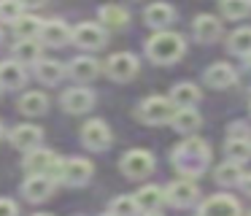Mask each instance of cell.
<instances>
[{
  "instance_id": "cell-1",
  "label": "cell",
  "mask_w": 251,
  "mask_h": 216,
  "mask_svg": "<svg viewBox=\"0 0 251 216\" xmlns=\"http://www.w3.org/2000/svg\"><path fill=\"white\" fill-rule=\"evenodd\" d=\"M170 162H173V167L181 173V176L197 178L208 167V162H211V146H208L202 138H197V135L195 138H186L173 149Z\"/></svg>"
},
{
  "instance_id": "cell-30",
  "label": "cell",
  "mask_w": 251,
  "mask_h": 216,
  "mask_svg": "<svg viewBox=\"0 0 251 216\" xmlns=\"http://www.w3.org/2000/svg\"><path fill=\"white\" fill-rule=\"evenodd\" d=\"M224 149H227L229 160H235V162L251 160V140L243 138V135H240V138H235V135H232V138L227 140V146H224Z\"/></svg>"
},
{
  "instance_id": "cell-27",
  "label": "cell",
  "mask_w": 251,
  "mask_h": 216,
  "mask_svg": "<svg viewBox=\"0 0 251 216\" xmlns=\"http://www.w3.org/2000/svg\"><path fill=\"white\" fill-rule=\"evenodd\" d=\"M227 49L232 54L249 57V54H251V27H238V30L227 38Z\"/></svg>"
},
{
  "instance_id": "cell-16",
  "label": "cell",
  "mask_w": 251,
  "mask_h": 216,
  "mask_svg": "<svg viewBox=\"0 0 251 216\" xmlns=\"http://www.w3.org/2000/svg\"><path fill=\"white\" fill-rule=\"evenodd\" d=\"M235 79H238V73L227 62H213L205 70V84L213 86V89H227V86L235 84Z\"/></svg>"
},
{
  "instance_id": "cell-35",
  "label": "cell",
  "mask_w": 251,
  "mask_h": 216,
  "mask_svg": "<svg viewBox=\"0 0 251 216\" xmlns=\"http://www.w3.org/2000/svg\"><path fill=\"white\" fill-rule=\"evenodd\" d=\"M0 216H19V208L14 200L8 197H0Z\"/></svg>"
},
{
  "instance_id": "cell-44",
  "label": "cell",
  "mask_w": 251,
  "mask_h": 216,
  "mask_svg": "<svg viewBox=\"0 0 251 216\" xmlns=\"http://www.w3.org/2000/svg\"><path fill=\"white\" fill-rule=\"evenodd\" d=\"M0 89H3V86H0Z\"/></svg>"
},
{
  "instance_id": "cell-14",
  "label": "cell",
  "mask_w": 251,
  "mask_h": 216,
  "mask_svg": "<svg viewBox=\"0 0 251 216\" xmlns=\"http://www.w3.org/2000/svg\"><path fill=\"white\" fill-rule=\"evenodd\" d=\"M62 108H65L68 113H84L92 108L95 103V95L89 89H81V86H73V89H68L65 95H62Z\"/></svg>"
},
{
  "instance_id": "cell-23",
  "label": "cell",
  "mask_w": 251,
  "mask_h": 216,
  "mask_svg": "<svg viewBox=\"0 0 251 216\" xmlns=\"http://www.w3.org/2000/svg\"><path fill=\"white\" fill-rule=\"evenodd\" d=\"M14 57L19 65H35L41 59V43L35 38H19V43L14 46Z\"/></svg>"
},
{
  "instance_id": "cell-31",
  "label": "cell",
  "mask_w": 251,
  "mask_h": 216,
  "mask_svg": "<svg viewBox=\"0 0 251 216\" xmlns=\"http://www.w3.org/2000/svg\"><path fill=\"white\" fill-rule=\"evenodd\" d=\"M41 25H44V22H41L38 16L22 14L17 22H14V30H17V38H35L41 32Z\"/></svg>"
},
{
  "instance_id": "cell-2",
  "label": "cell",
  "mask_w": 251,
  "mask_h": 216,
  "mask_svg": "<svg viewBox=\"0 0 251 216\" xmlns=\"http://www.w3.org/2000/svg\"><path fill=\"white\" fill-rule=\"evenodd\" d=\"M186 52V43L178 32H168V30H159L157 35H151L146 41V57L157 65H170L176 59H181Z\"/></svg>"
},
{
  "instance_id": "cell-18",
  "label": "cell",
  "mask_w": 251,
  "mask_h": 216,
  "mask_svg": "<svg viewBox=\"0 0 251 216\" xmlns=\"http://www.w3.org/2000/svg\"><path fill=\"white\" fill-rule=\"evenodd\" d=\"M165 200V189L154 187V184H149V187H141L135 194V205L138 211H143V214H149V211H157L159 205H162Z\"/></svg>"
},
{
  "instance_id": "cell-9",
  "label": "cell",
  "mask_w": 251,
  "mask_h": 216,
  "mask_svg": "<svg viewBox=\"0 0 251 216\" xmlns=\"http://www.w3.org/2000/svg\"><path fill=\"white\" fill-rule=\"evenodd\" d=\"M71 38L78 43L81 49H103L105 43V30L100 25H92V22H81V25L76 27V30L71 32Z\"/></svg>"
},
{
  "instance_id": "cell-36",
  "label": "cell",
  "mask_w": 251,
  "mask_h": 216,
  "mask_svg": "<svg viewBox=\"0 0 251 216\" xmlns=\"http://www.w3.org/2000/svg\"><path fill=\"white\" fill-rule=\"evenodd\" d=\"M240 187H243L246 194H251V173H246V176L240 178Z\"/></svg>"
},
{
  "instance_id": "cell-7",
  "label": "cell",
  "mask_w": 251,
  "mask_h": 216,
  "mask_svg": "<svg viewBox=\"0 0 251 216\" xmlns=\"http://www.w3.org/2000/svg\"><path fill=\"white\" fill-rule=\"evenodd\" d=\"M105 70H108V76L114 81H130L138 76V59H135V54H130V52H119V54H114V57H108Z\"/></svg>"
},
{
  "instance_id": "cell-25",
  "label": "cell",
  "mask_w": 251,
  "mask_h": 216,
  "mask_svg": "<svg viewBox=\"0 0 251 216\" xmlns=\"http://www.w3.org/2000/svg\"><path fill=\"white\" fill-rule=\"evenodd\" d=\"M200 113L195 111V108H176L173 119H170V124H173L178 133H192V130L200 127Z\"/></svg>"
},
{
  "instance_id": "cell-32",
  "label": "cell",
  "mask_w": 251,
  "mask_h": 216,
  "mask_svg": "<svg viewBox=\"0 0 251 216\" xmlns=\"http://www.w3.org/2000/svg\"><path fill=\"white\" fill-rule=\"evenodd\" d=\"M222 11L227 19H243L251 11V0H222Z\"/></svg>"
},
{
  "instance_id": "cell-33",
  "label": "cell",
  "mask_w": 251,
  "mask_h": 216,
  "mask_svg": "<svg viewBox=\"0 0 251 216\" xmlns=\"http://www.w3.org/2000/svg\"><path fill=\"white\" fill-rule=\"evenodd\" d=\"M22 11V0H0V22H17Z\"/></svg>"
},
{
  "instance_id": "cell-28",
  "label": "cell",
  "mask_w": 251,
  "mask_h": 216,
  "mask_svg": "<svg viewBox=\"0 0 251 216\" xmlns=\"http://www.w3.org/2000/svg\"><path fill=\"white\" fill-rule=\"evenodd\" d=\"M100 22L108 25L111 30H122V27L130 22V14H127L122 5H103V8H100Z\"/></svg>"
},
{
  "instance_id": "cell-39",
  "label": "cell",
  "mask_w": 251,
  "mask_h": 216,
  "mask_svg": "<svg viewBox=\"0 0 251 216\" xmlns=\"http://www.w3.org/2000/svg\"><path fill=\"white\" fill-rule=\"evenodd\" d=\"M33 216H51V214H33Z\"/></svg>"
},
{
  "instance_id": "cell-6",
  "label": "cell",
  "mask_w": 251,
  "mask_h": 216,
  "mask_svg": "<svg viewBox=\"0 0 251 216\" xmlns=\"http://www.w3.org/2000/svg\"><path fill=\"white\" fill-rule=\"evenodd\" d=\"M89 176H92V162L81 160V157L65 160L60 165V181L68 184V187H81V184L89 181Z\"/></svg>"
},
{
  "instance_id": "cell-38",
  "label": "cell",
  "mask_w": 251,
  "mask_h": 216,
  "mask_svg": "<svg viewBox=\"0 0 251 216\" xmlns=\"http://www.w3.org/2000/svg\"><path fill=\"white\" fill-rule=\"evenodd\" d=\"M143 216H159V214H157V211H149V214H143Z\"/></svg>"
},
{
  "instance_id": "cell-17",
  "label": "cell",
  "mask_w": 251,
  "mask_h": 216,
  "mask_svg": "<svg viewBox=\"0 0 251 216\" xmlns=\"http://www.w3.org/2000/svg\"><path fill=\"white\" fill-rule=\"evenodd\" d=\"M57 162L54 151L49 149H41V146H35V149L27 151V157H25V167H27L30 173H46L51 165Z\"/></svg>"
},
{
  "instance_id": "cell-20",
  "label": "cell",
  "mask_w": 251,
  "mask_h": 216,
  "mask_svg": "<svg viewBox=\"0 0 251 216\" xmlns=\"http://www.w3.org/2000/svg\"><path fill=\"white\" fill-rule=\"evenodd\" d=\"M25 65H19L17 59H8V62H0V86L6 89H17L25 84Z\"/></svg>"
},
{
  "instance_id": "cell-15",
  "label": "cell",
  "mask_w": 251,
  "mask_h": 216,
  "mask_svg": "<svg viewBox=\"0 0 251 216\" xmlns=\"http://www.w3.org/2000/svg\"><path fill=\"white\" fill-rule=\"evenodd\" d=\"M192 32H195V38L200 43H211V41H216V38L222 35V22H219L216 16H211V14H200L195 22H192Z\"/></svg>"
},
{
  "instance_id": "cell-12",
  "label": "cell",
  "mask_w": 251,
  "mask_h": 216,
  "mask_svg": "<svg viewBox=\"0 0 251 216\" xmlns=\"http://www.w3.org/2000/svg\"><path fill=\"white\" fill-rule=\"evenodd\" d=\"M41 140H44V133H41V127H35V124H17V127L11 130V143H14V149H19V151L35 149V146H41Z\"/></svg>"
},
{
  "instance_id": "cell-34",
  "label": "cell",
  "mask_w": 251,
  "mask_h": 216,
  "mask_svg": "<svg viewBox=\"0 0 251 216\" xmlns=\"http://www.w3.org/2000/svg\"><path fill=\"white\" fill-rule=\"evenodd\" d=\"M111 214L114 216H135L138 214V205H135V197L125 194V197H116L111 203Z\"/></svg>"
},
{
  "instance_id": "cell-42",
  "label": "cell",
  "mask_w": 251,
  "mask_h": 216,
  "mask_svg": "<svg viewBox=\"0 0 251 216\" xmlns=\"http://www.w3.org/2000/svg\"><path fill=\"white\" fill-rule=\"evenodd\" d=\"M105 216H114V214H105Z\"/></svg>"
},
{
  "instance_id": "cell-10",
  "label": "cell",
  "mask_w": 251,
  "mask_h": 216,
  "mask_svg": "<svg viewBox=\"0 0 251 216\" xmlns=\"http://www.w3.org/2000/svg\"><path fill=\"white\" fill-rule=\"evenodd\" d=\"M51 189H54V181H51L49 176H44V173H33V176L22 184V192L30 203H41V200L51 197Z\"/></svg>"
},
{
  "instance_id": "cell-24",
  "label": "cell",
  "mask_w": 251,
  "mask_h": 216,
  "mask_svg": "<svg viewBox=\"0 0 251 216\" xmlns=\"http://www.w3.org/2000/svg\"><path fill=\"white\" fill-rule=\"evenodd\" d=\"M46 108H49V97L44 92H27L19 100V111L27 116H41V113H46Z\"/></svg>"
},
{
  "instance_id": "cell-5",
  "label": "cell",
  "mask_w": 251,
  "mask_h": 216,
  "mask_svg": "<svg viewBox=\"0 0 251 216\" xmlns=\"http://www.w3.org/2000/svg\"><path fill=\"white\" fill-rule=\"evenodd\" d=\"M114 135H111V127L103 122V119H92L81 127V143L92 151H103L111 146Z\"/></svg>"
},
{
  "instance_id": "cell-40",
  "label": "cell",
  "mask_w": 251,
  "mask_h": 216,
  "mask_svg": "<svg viewBox=\"0 0 251 216\" xmlns=\"http://www.w3.org/2000/svg\"><path fill=\"white\" fill-rule=\"evenodd\" d=\"M0 138H3V124H0Z\"/></svg>"
},
{
  "instance_id": "cell-41",
  "label": "cell",
  "mask_w": 251,
  "mask_h": 216,
  "mask_svg": "<svg viewBox=\"0 0 251 216\" xmlns=\"http://www.w3.org/2000/svg\"><path fill=\"white\" fill-rule=\"evenodd\" d=\"M249 68H251V54H249Z\"/></svg>"
},
{
  "instance_id": "cell-21",
  "label": "cell",
  "mask_w": 251,
  "mask_h": 216,
  "mask_svg": "<svg viewBox=\"0 0 251 216\" xmlns=\"http://www.w3.org/2000/svg\"><path fill=\"white\" fill-rule=\"evenodd\" d=\"M170 100H173L176 108H195V103L200 100V89H197L192 81H181V84L173 86Z\"/></svg>"
},
{
  "instance_id": "cell-4",
  "label": "cell",
  "mask_w": 251,
  "mask_h": 216,
  "mask_svg": "<svg viewBox=\"0 0 251 216\" xmlns=\"http://www.w3.org/2000/svg\"><path fill=\"white\" fill-rule=\"evenodd\" d=\"M119 167L127 178H146L154 170V157L146 149H132L119 160Z\"/></svg>"
},
{
  "instance_id": "cell-43",
  "label": "cell",
  "mask_w": 251,
  "mask_h": 216,
  "mask_svg": "<svg viewBox=\"0 0 251 216\" xmlns=\"http://www.w3.org/2000/svg\"><path fill=\"white\" fill-rule=\"evenodd\" d=\"M0 35H3V30H0Z\"/></svg>"
},
{
  "instance_id": "cell-11",
  "label": "cell",
  "mask_w": 251,
  "mask_h": 216,
  "mask_svg": "<svg viewBox=\"0 0 251 216\" xmlns=\"http://www.w3.org/2000/svg\"><path fill=\"white\" fill-rule=\"evenodd\" d=\"M197 187H195V181H189V178H181V181H173L168 189H165V200H170L173 205H192L197 200Z\"/></svg>"
},
{
  "instance_id": "cell-13",
  "label": "cell",
  "mask_w": 251,
  "mask_h": 216,
  "mask_svg": "<svg viewBox=\"0 0 251 216\" xmlns=\"http://www.w3.org/2000/svg\"><path fill=\"white\" fill-rule=\"evenodd\" d=\"M71 27L65 25L62 19H49L46 25H41V41L46 43V46H65L68 41H71Z\"/></svg>"
},
{
  "instance_id": "cell-29",
  "label": "cell",
  "mask_w": 251,
  "mask_h": 216,
  "mask_svg": "<svg viewBox=\"0 0 251 216\" xmlns=\"http://www.w3.org/2000/svg\"><path fill=\"white\" fill-rule=\"evenodd\" d=\"M216 181L219 184H224V187H232V184H240V178H243V170H240V162H235V160H227V162H222V165L216 167Z\"/></svg>"
},
{
  "instance_id": "cell-26",
  "label": "cell",
  "mask_w": 251,
  "mask_h": 216,
  "mask_svg": "<svg viewBox=\"0 0 251 216\" xmlns=\"http://www.w3.org/2000/svg\"><path fill=\"white\" fill-rule=\"evenodd\" d=\"M35 76H38V81H44V84H57V81L65 76V68H62L57 59H38V62H35Z\"/></svg>"
},
{
  "instance_id": "cell-19",
  "label": "cell",
  "mask_w": 251,
  "mask_h": 216,
  "mask_svg": "<svg viewBox=\"0 0 251 216\" xmlns=\"http://www.w3.org/2000/svg\"><path fill=\"white\" fill-rule=\"evenodd\" d=\"M68 73H71L76 81H92L95 76L100 73V62L95 57H76V59H71V65H68Z\"/></svg>"
},
{
  "instance_id": "cell-8",
  "label": "cell",
  "mask_w": 251,
  "mask_h": 216,
  "mask_svg": "<svg viewBox=\"0 0 251 216\" xmlns=\"http://www.w3.org/2000/svg\"><path fill=\"white\" fill-rule=\"evenodd\" d=\"M200 216H240V203L229 194H213L200 205Z\"/></svg>"
},
{
  "instance_id": "cell-22",
  "label": "cell",
  "mask_w": 251,
  "mask_h": 216,
  "mask_svg": "<svg viewBox=\"0 0 251 216\" xmlns=\"http://www.w3.org/2000/svg\"><path fill=\"white\" fill-rule=\"evenodd\" d=\"M143 19H146L149 27L162 30V27H168L170 22H173V8H170L168 3H151L146 11H143Z\"/></svg>"
},
{
  "instance_id": "cell-3",
  "label": "cell",
  "mask_w": 251,
  "mask_h": 216,
  "mask_svg": "<svg viewBox=\"0 0 251 216\" xmlns=\"http://www.w3.org/2000/svg\"><path fill=\"white\" fill-rule=\"evenodd\" d=\"M138 113H141V119L146 124H165V122H170V119H173L176 106H173V100H170V97L151 95V97H146V100L141 103Z\"/></svg>"
},
{
  "instance_id": "cell-37",
  "label": "cell",
  "mask_w": 251,
  "mask_h": 216,
  "mask_svg": "<svg viewBox=\"0 0 251 216\" xmlns=\"http://www.w3.org/2000/svg\"><path fill=\"white\" fill-rule=\"evenodd\" d=\"M46 0H22V5L25 8H38V5H44Z\"/></svg>"
}]
</instances>
